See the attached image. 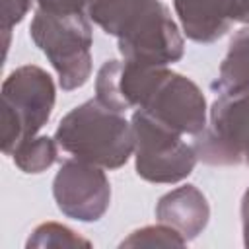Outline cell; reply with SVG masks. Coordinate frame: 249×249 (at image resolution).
<instances>
[{"mask_svg":"<svg viewBox=\"0 0 249 249\" xmlns=\"http://www.w3.org/2000/svg\"><path fill=\"white\" fill-rule=\"evenodd\" d=\"M237 0H175L187 35L195 41H212L226 33L235 19Z\"/></svg>","mask_w":249,"mask_h":249,"instance_id":"cell-8","label":"cell"},{"mask_svg":"<svg viewBox=\"0 0 249 249\" xmlns=\"http://www.w3.org/2000/svg\"><path fill=\"white\" fill-rule=\"evenodd\" d=\"M14 156L21 169L35 173L53 163L54 148L49 138H29L19 144V148L14 152Z\"/></svg>","mask_w":249,"mask_h":249,"instance_id":"cell-10","label":"cell"},{"mask_svg":"<svg viewBox=\"0 0 249 249\" xmlns=\"http://www.w3.org/2000/svg\"><path fill=\"white\" fill-rule=\"evenodd\" d=\"M200 156L214 163L249 161V91L224 93L212 109V134L200 144Z\"/></svg>","mask_w":249,"mask_h":249,"instance_id":"cell-6","label":"cell"},{"mask_svg":"<svg viewBox=\"0 0 249 249\" xmlns=\"http://www.w3.org/2000/svg\"><path fill=\"white\" fill-rule=\"evenodd\" d=\"M235 19L249 21V0H237V4H235Z\"/></svg>","mask_w":249,"mask_h":249,"instance_id":"cell-11","label":"cell"},{"mask_svg":"<svg viewBox=\"0 0 249 249\" xmlns=\"http://www.w3.org/2000/svg\"><path fill=\"white\" fill-rule=\"evenodd\" d=\"M214 86L224 93L249 89V29H243L231 41V49L220 70V84Z\"/></svg>","mask_w":249,"mask_h":249,"instance_id":"cell-9","label":"cell"},{"mask_svg":"<svg viewBox=\"0 0 249 249\" xmlns=\"http://www.w3.org/2000/svg\"><path fill=\"white\" fill-rule=\"evenodd\" d=\"M89 16L119 37L128 62L160 66L181 56L177 27L156 0H91Z\"/></svg>","mask_w":249,"mask_h":249,"instance_id":"cell-1","label":"cell"},{"mask_svg":"<svg viewBox=\"0 0 249 249\" xmlns=\"http://www.w3.org/2000/svg\"><path fill=\"white\" fill-rule=\"evenodd\" d=\"M138 173L150 181H179L191 173L195 154L185 146L177 130L138 111L132 121Z\"/></svg>","mask_w":249,"mask_h":249,"instance_id":"cell-5","label":"cell"},{"mask_svg":"<svg viewBox=\"0 0 249 249\" xmlns=\"http://www.w3.org/2000/svg\"><path fill=\"white\" fill-rule=\"evenodd\" d=\"M54 196L66 214L95 220L107 206L109 185L105 175L88 161H66L54 179Z\"/></svg>","mask_w":249,"mask_h":249,"instance_id":"cell-7","label":"cell"},{"mask_svg":"<svg viewBox=\"0 0 249 249\" xmlns=\"http://www.w3.org/2000/svg\"><path fill=\"white\" fill-rule=\"evenodd\" d=\"M31 35L60 74L64 89L82 86L89 74V25L82 14H49L39 10Z\"/></svg>","mask_w":249,"mask_h":249,"instance_id":"cell-3","label":"cell"},{"mask_svg":"<svg viewBox=\"0 0 249 249\" xmlns=\"http://www.w3.org/2000/svg\"><path fill=\"white\" fill-rule=\"evenodd\" d=\"M53 82L35 66H23L4 84V150L29 140L49 119L53 107Z\"/></svg>","mask_w":249,"mask_h":249,"instance_id":"cell-4","label":"cell"},{"mask_svg":"<svg viewBox=\"0 0 249 249\" xmlns=\"http://www.w3.org/2000/svg\"><path fill=\"white\" fill-rule=\"evenodd\" d=\"M56 140L82 161L119 167L132 150L134 134L117 111L95 99L66 115L56 130Z\"/></svg>","mask_w":249,"mask_h":249,"instance_id":"cell-2","label":"cell"}]
</instances>
